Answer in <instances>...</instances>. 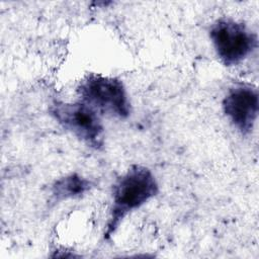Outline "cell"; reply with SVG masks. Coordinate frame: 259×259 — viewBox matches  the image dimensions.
I'll list each match as a JSON object with an SVG mask.
<instances>
[{
  "label": "cell",
  "mask_w": 259,
  "mask_h": 259,
  "mask_svg": "<svg viewBox=\"0 0 259 259\" xmlns=\"http://www.w3.org/2000/svg\"><path fill=\"white\" fill-rule=\"evenodd\" d=\"M159 191V183L150 168L141 164L131 165L111 186V204L103 240H110L124 219L156 197Z\"/></svg>",
  "instance_id": "1"
},
{
  "label": "cell",
  "mask_w": 259,
  "mask_h": 259,
  "mask_svg": "<svg viewBox=\"0 0 259 259\" xmlns=\"http://www.w3.org/2000/svg\"><path fill=\"white\" fill-rule=\"evenodd\" d=\"M78 100L86 103L101 116L126 119L132 114V103L126 88L117 77L87 73L76 86Z\"/></svg>",
  "instance_id": "2"
},
{
  "label": "cell",
  "mask_w": 259,
  "mask_h": 259,
  "mask_svg": "<svg viewBox=\"0 0 259 259\" xmlns=\"http://www.w3.org/2000/svg\"><path fill=\"white\" fill-rule=\"evenodd\" d=\"M49 115L66 132L88 148L101 151L105 145V128L101 115L86 103L53 99L48 106Z\"/></svg>",
  "instance_id": "3"
},
{
  "label": "cell",
  "mask_w": 259,
  "mask_h": 259,
  "mask_svg": "<svg viewBox=\"0 0 259 259\" xmlns=\"http://www.w3.org/2000/svg\"><path fill=\"white\" fill-rule=\"evenodd\" d=\"M207 32L217 57L226 67L241 64L258 46L257 33L232 17L215 19Z\"/></svg>",
  "instance_id": "4"
},
{
  "label": "cell",
  "mask_w": 259,
  "mask_h": 259,
  "mask_svg": "<svg viewBox=\"0 0 259 259\" xmlns=\"http://www.w3.org/2000/svg\"><path fill=\"white\" fill-rule=\"evenodd\" d=\"M222 109L230 123L242 136H249L255 126L259 110V93L250 83L231 86L222 100Z\"/></svg>",
  "instance_id": "5"
},
{
  "label": "cell",
  "mask_w": 259,
  "mask_h": 259,
  "mask_svg": "<svg viewBox=\"0 0 259 259\" xmlns=\"http://www.w3.org/2000/svg\"><path fill=\"white\" fill-rule=\"evenodd\" d=\"M95 184L77 172H71L56 179L50 188V202L56 205L70 199H78L89 193Z\"/></svg>",
  "instance_id": "6"
}]
</instances>
